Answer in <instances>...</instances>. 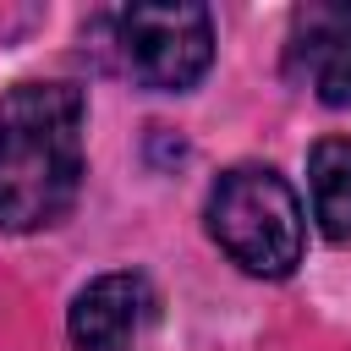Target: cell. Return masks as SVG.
I'll return each mask as SVG.
<instances>
[{
    "label": "cell",
    "instance_id": "5",
    "mask_svg": "<svg viewBox=\"0 0 351 351\" xmlns=\"http://www.w3.org/2000/svg\"><path fill=\"white\" fill-rule=\"evenodd\" d=\"M159 318V296L137 269L88 280L66 307V335L77 351H137Z\"/></svg>",
    "mask_w": 351,
    "mask_h": 351
},
{
    "label": "cell",
    "instance_id": "3",
    "mask_svg": "<svg viewBox=\"0 0 351 351\" xmlns=\"http://www.w3.org/2000/svg\"><path fill=\"white\" fill-rule=\"evenodd\" d=\"M121 66L154 93H186L214 66V16L192 0L165 5H126L115 11Z\"/></svg>",
    "mask_w": 351,
    "mask_h": 351
},
{
    "label": "cell",
    "instance_id": "1",
    "mask_svg": "<svg viewBox=\"0 0 351 351\" xmlns=\"http://www.w3.org/2000/svg\"><path fill=\"white\" fill-rule=\"evenodd\" d=\"M88 99L71 82H16L0 99V230L27 236L71 214L82 192Z\"/></svg>",
    "mask_w": 351,
    "mask_h": 351
},
{
    "label": "cell",
    "instance_id": "4",
    "mask_svg": "<svg viewBox=\"0 0 351 351\" xmlns=\"http://www.w3.org/2000/svg\"><path fill=\"white\" fill-rule=\"evenodd\" d=\"M285 82L329 110H351V0H307L291 11Z\"/></svg>",
    "mask_w": 351,
    "mask_h": 351
},
{
    "label": "cell",
    "instance_id": "2",
    "mask_svg": "<svg viewBox=\"0 0 351 351\" xmlns=\"http://www.w3.org/2000/svg\"><path fill=\"white\" fill-rule=\"evenodd\" d=\"M208 236L214 247L258 274V280H285L296 274L302 263V247H307V214H302V197L291 192V181L269 165H236L214 181L208 192Z\"/></svg>",
    "mask_w": 351,
    "mask_h": 351
},
{
    "label": "cell",
    "instance_id": "6",
    "mask_svg": "<svg viewBox=\"0 0 351 351\" xmlns=\"http://www.w3.org/2000/svg\"><path fill=\"white\" fill-rule=\"evenodd\" d=\"M307 203L324 241L351 247V137H318L307 154Z\"/></svg>",
    "mask_w": 351,
    "mask_h": 351
}]
</instances>
